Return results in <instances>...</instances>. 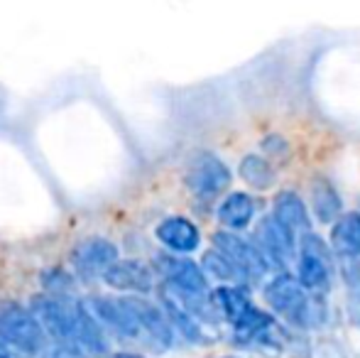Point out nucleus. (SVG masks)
Here are the masks:
<instances>
[{"mask_svg": "<svg viewBox=\"0 0 360 358\" xmlns=\"http://www.w3.org/2000/svg\"><path fill=\"white\" fill-rule=\"evenodd\" d=\"M262 297L275 317L294 329H319L326 324L328 307L326 297L311 295L302 282L297 280L294 270L272 272L262 285Z\"/></svg>", "mask_w": 360, "mask_h": 358, "instance_id": "obj_1", "label": "nucleus"}, {"mask_svg": "<svg viewBox=\"0 0 360 358\" xmlns=\"http://www.w3.org/2000/svg\"><path fill=\"white\" fill-rule=\"evenodd\" d=\"M294 275L311 295L326 297L333 290V282L338 277V258L331 250L328 238H323L316 229L311 234L302 236V241H299Z\"/></svg>", "mask_w": 360, "mask_h": 358, "instance_id": "obj_2", "label": "nucleus"}, {"mask_svg": "<svg viewBox=\"0 0 360 358\" xmlns=\"http://www.w3.org/2000/svg\"><path fill=\"white\" fill-rule=\"evenodd\" d=\"M233 177L226 160H221L216 153L199 150L189 158L184 167V186L196 201L201 204H218L223 196L231 191Z\"/></svg>", "mask_w": 360, "mask_h": 358, "instance_id": "obj_3", "label": "nucleus"}, {"mask_svg": "<svg viewBox=\"0 0 360 358\" xmlns=\"http://www.w3.org/2000/svg\"><path fill=\"white\" fill-rule=\"evenodd\" d=\"M250 238L255 241L260 253L265 255L272 272L294 270L299 255V238L289 229H285L270 211H265L255 221V226L250 229Z\"/></svg>", "mask_w": 360, "mask_h": 358, "instance_id": "obj_4", "label": "nucleus"}, {"mask_svg": "<svg viewBox=\"0 0 360 358\" xmlns=\"http://www.w3.org/2000/svg\"><path fill=\"white\" fill-rule=\"evenodd\" d=\"M0 336L10 349L25 356H39L47 349V331L32 309L20 305H5L0 309Z\"/></svg>", "mask_w": 360, "mask_h": 358, "instance_id": "obj_5", "label": "nucleus"}, {"mask_svg": "<svg viewBox=\"0 0 360 358\" xmlns=\"http://www.w3.org/2000/svg\"><path fill=\"white\" fill-rule=\"evenodd\" d=\"M211 245L236 263V268L245 275L250 287L260 285V282L265 285L267 277L272 275L270 263L265 260V255L260 253V248H257L250 236H243V234H238V231L216 229L214 234H211Z\"/></svg>", "mask_w": 360, "mask_h": 358, "instance_id": "obj_6", "label": "nucleus"}, {"mask_svg": "<svg viewBox=\"0 0 360 358\" xmlns=\"http://www.w3.org/2000/svg\"><path fill=\"white\" fill-rule=\"evenodd\" d=\"M89 307L96 319H98L105 329L113 331L115 336L147 344L143 321H140L138 307H135L133 297H94V300L89 302Z\"/></svg>", "mask_w": 360, "mask_h": 358, "instance_id": "obj_7", "label": "nucleus"}, {"mask_svg": "<svg viewBox=\"0 0 360 358\" xmlns=\"http://www.w3.org/2000/svg\"><path fill=\"white\" fill-rule=\"evenodd\" d=\"M152 268L165 280V287L172 292L184 295H209V275L201 268V263L191 260L189 255L176 253H157L152 260Z\"/></svg>", "mask_w": 360, "mask_h": 358, "instance_id": "obj_8", "label": "nucleus"}, {"mask_svg": "<svg viewBox=\"0 0 360 358\" xmlns=\"http://www.w3.org/2000/svg\"><path fill=\"white\" fill-rule=\"evenodd\" d=\"M270 211L277 221H280L285 229L292 231L299 241L302 236L311 234L316 229V221L311 216V209H309V201L302 191L297 189H277L270 199Z\"/></svg>", "mask_w": 360, "mask_h": 358, "instance_id": "obj_9", "label": "nucleus"}, {"mask_svg": "<svg viewBox=\"0 0 360 358\" xmlns=\"http://www.w3.org/2000/svg\"><path fill=\"white\" fill-rule=\"evenodd\" d=\"M118 245L108 238H101V236L81 241L72 250V265L81 280L103 277L110 265L118 263Z\"/></svg>", "mask_w": 360, "mask_h": 358, "instance_id": "obj_10", "label": "nucleus"}, {"mask_svg": "<svg viewBox=\"0 0 360 358\" xmlns=\"http://www.w3.org/2000/svg\"><path fill=\"white\" fill-rule=\"evenodd\" d=\"M260 216V199L248 189H231L216 204V221L226 231L243 234V231L252 229Z\"/></svg>", "mask_w": 360, "mask_h": 358, "instance_id": "obj_11", "label": "nucleus"}, {"mask_svg": "<svg viewBox=\"0 0 360 358\" xmlns=\"http://www.w3.org/2000/svg\"><path fill=\"white\" fill-rule=\"evenodd\" d=\"M304 196H307L316 226L336 224L343 216V211H346L341 189H338L336 181L328 177V174H319V172L311 174L307 181V194Z\"/></svg>", "mask_w": 360, "mask_h": 358, "instance_id": "obj_12", "label": "nucleus"}, {"mask_svg": "<svg viewBox=\"0 0 360 358\" xmlns=\"http://www.w3.org/2000/svg\"><path fill=\"white\" fill-rule=\"evenodd\" d=\"M157 270L150 263H143L138 258L118 260L108 268L103 275V282L113 290L120 292H135V295H147L157 285Z\"/></svg>", "mask_w": 360, "mask_h": 358, "instance_id": "obj_13", "label": "nucleus"}, {"mask_svg": "<svg viewBox=\"0 0 360 358\" xmlns=\"http://www.w3.org/2000/svg\"><path fill=\"white\" fill-rule=\"evenodd\" d=\"M155 236L167 253L191 255L201 248V229L186 216H167L157 224Z\"/></svg>", "mask_w": 360, "mask_h": 358, "instance_id": "obj_14", "label": "nucleus"}, {"mask_svg": "<svg viewBox=\"0 0 360 358\" xmlns=\"http://www.w3.org/2000/svg\"><path fill=\"white\" fill-rule=\"evenodd\" d=\"M280 167L270 162L265 155L257 150V153H245L240 158L236 167V174L245 181L248 191L252 194H267V191H277L280 184Z\"/></svg>", "mask_w": 360, "mask_h": 358, "instance_id": "obj_15", "label": "nucleus"}, {"mask_svg": "<svg viewBox=\"0 0 360 358\" xmlns=\"http://www.w3.org/2000/svg\"><path fill=\"white\" fill-rule=\"evenodd\" d=\"M328 243L338 260H360V209H346L328 226Z\"/></svg>", "mask_w": 360, "mask_h": 358, "instance_id": "obj_16", "label": "nucleus"}, {"mask_svg": "<svg viewBox=\"0 0 360 358\" xmlns=\"http://www.w3.org/2000/svg\"><path fill=\"white\" fill-rule=\"evenodd\" d=\"M211 297H214V305L221 319L231 326L238 324L255 307L250 295H248V287L243 285H218L216 290H211Z\"/></svg>", "mask_w": 360, "mask_h": 358, "instance_id": "obj_17", "label": "nucleus"}, {"mask_svg": "<svg viewBox=\"0 0 360 358\" xmlns=\"http://www.w3.org/2000/svg\"><path fill=\"white\" fill-rule=\"evenodd\" d=\"M160 302H162L160 307L165 309V314H167V319H169L174 334H179L181 339L191 341V344H206L204 324H201L199 319H194V317H191L189 312H186L184 307H181L179 302H176L174 297L165 290V287H162V292H160Z\"/></svg>", "mask_w": 360, "mask_h": 358, "instance_id": "obj_18", "label": "nucleus"}, {"mask_svg": "<svg viewBox=\"0 0 360 358\" xmlns=\"http://www.w3.org/2000/svg\"><path fill=\"white\" fill-rule=\"evenodd\" d=\"M201 268H204V272L209 275V280H216V282H221V285L250 287L245 280V275L236 268V263H233L228 255H223L221 250H216L214 245L201 255Z\"/></svg>", "mask_w": 360, "mask_h": 358, "instance_id": "obj_19", "label": "nucleus"}, {"mask_svg": "<svg viewBox=\"0 0 360 358\" xmlns=\"http://www.w3.org/2000/svg\"><path fill=\"white\" fill-rule=\"evenodd\" d=\"M338 277L346 292V314L353 326H360V260H338Z\"/></svg>", "mask_w": 360, "mask_h": 358, "instance_id": "obj_20", "label": "nucleus"}, {"mask_svg": "<svg viewBox=\"0 0 360 358\" xmlns=\"http://www.w3.org/2000/svg\"><path fill=\"white\" fill-rule=\"evenodd\" d=\"M257 148H260V153L265 155V158L270 160L275 167H280V170H285L287 165L294 160L292 140H289L285 133H277V130L262 135L260 143H257Z\"/></svg>", "mask_w": 360, "mask_h": 358, "instance_id": "obj_21", "label": "nucleus"}, {"mask_svg": "<svg viewBox=\"0 0 360 358\" xmlns=\"http://www.w3.org/2000/svg\"><path fill=\"white\" fill-rule=\"evenodd\" d=\"M42 282H44V290H47L49 295H69V287H72V277L62 270L44 272Z\"/></svg>", "mask_w": 360, "mask_h": 358, "instance_id": "obj_22", "label": "nucleus"}, {"mask_svg": "<svg viewBox=\"0 0 360 358\" xmlns=\"http://www.w3.org/2000/svg\"><path fill=\"white\" fill-rule=\"evenodd\" d=\"M42 358H86V354L74 344H52L44 349Z\"/></svg>", "mask_w": 360, "mask_h": 358, "instance_id": "obj_23", "label": "nucleus"}, {"mask_svg": "<svg viewBox=\"0 0 360 358\" xmlns=\"http://www.w3.org/2000/svg\"><path fill=\"white\" fill-rule=\"evenodd\" d=\"M105 358H145L143 354H133V351H120V354H110Z\"/></svg>", "mask_w": 360, "mask_h": 358, "instance_id": "obj_24", "label": "nucleus"}, {"mask_svg": "<svg viewBox=\"0 0 360 358\" xmlns=\"http://www.w3.org/2000/svg\"><path fill=\"white\" fill-rule=\"evenodd\" d=\"M0 358H13V356H10V349H3V351H0Z\"/></svg>", "mask_w": 360, "mask_h": 358, "instance_id": "obj_25", "label": "nucleus"}, {"mask_svg": "<svg viewBox=\"0 0 360 358\" xmlns=\"http://www.w3.org/2000/svg\"><path fill=\"white\" fill-rule=\"evenodd\" d=\"M223 358H236V356H223Z\"/></svg>", "mask_w": 360, "mask_h": 358, "instance_id": "obj_26", "label": "nucleus"}]
</instances>
